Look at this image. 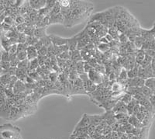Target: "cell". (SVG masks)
<instances>
[{
	"label": "cell",
	"mask_w": 155,
	"mask_h": 139,
	"mask_svg": "<svg viewBox=\"0 0 155 139\" xmlns=\"http://www.w3.org/2000/svg\"><path fill=\"white\" fill-rule=\"evenodd\" d=\"M145 84V80L141 78L136 77L134 79H128L126 81L125 85L126 88L128 86L131 87H138V88H142Z\"/></svg>",
	"instance_id": "4"
},
{
	"label": "cell",
	"mask_w": 155,
	"mask_h": 139,
	"mask_svg": "<svg viewBox=\"0 0 155 139\" xmlns=\"http://www.w3.org/2000/svg\"><path fill=\"white\" fill-rule=\"evenodd\" d=\"M70 55L71 61H72L74 63H77V62L83 61L79 50H75V51H70Z\"/></svg>",
	"instance_id": "17"
},
{
	"label": "cell",
	"mask_w": 155,
	"mask_h": 139,
	"mask_svg": "<svg viewBox=\"0 0 155 139\" xmlns=\"http://www.w3.org/2000/svg\"><path fill=\"white\" fill-rule=\"evenodd\" d=\"M47 59H48V57L47 56H39L38 55V57H37V61H38L40 67H42V66H44L45 65Z\"/></svg>",
	"instance_id": "41"
},
{
	"label": "cell",
	"mask_w": 155,
	"mask_h": 139,
	"mask_svg": "<svg viewBox=\"0 0 155 139\" xmlns=\"http://www.w3.org/2000/svg\"><path fill=\"white\" fill-rule=\"evenodd\" d=\"M151 68H152V70H153V78H155V57H153V58H152Z\"/></svg>",
	"instance_id": "55"
},
{
	"label": "cell",
	"mask_w": 155,
	"mask_h": 139,
	"mask_svg": "<svg viewBox=\"0 0 155 139\" xmlns=\"http://www.w3.org/2000/svg\"><path fill=\"white\" fill-rule=\"evenodd\" d=\"M57 1H54V0H49V1H46V6L45 7L48 8L50 11L53 9L54 6L56 4Z\"/></svg>",
	"instance_id": "45"
},
{
	"label": "cell",
	"mask_w": 155,
	"mask_h": 139,
	"mask_svg": "<svg viewBox=\"0 0 155 139\" xmlns=\"http://www.w3.org/2000/svg\"><path fill=\"white\" fill-rule=\"evenodd\" d=\"M93 8V4L92 2L70 0L68 7L61 9V13L64 16V26L67 28H71L81 23L90 16Z\"/></svg>",
	"instance_id": "1"
},
{
	"label": "cell",
	"mask_w": 155,
	"mask_h": 139,
	"mask_svg": "<svg viewBox=\"0 0 155 139\" xmlns=\"http://www.w3.org/2000/svg\"><path fill=\"white\" fill-rule=\"evenodd\" d=\"M151 62H152L151 57L148 56V55H145L144 59H143V62L141 63V65H140V66L144 69V68L147 67V66H149V65H151Z\"/></svg>",
	"instance_id": "32"
},
{
	"label": "cell",
	"mask_w": 155,
	"mask_h": 139,
	"mask_svg": "<svg viewBox=\"0 0 155 139\" xmlns=\"http://www.w3.org/2000/svg\"><path fill=\"white\" fill-rule=\"evenodd\" d=\"M88 76L90 81L92 82L96 86H99V85L102 84V82H103V79H104L103 78V75L100 74L99 72H96L94 69L88 72Z\"/></svg>",
	"instance_id": "3"
},
{
	"label": "cell",
	"mask_w": 155,
	"mask_h": 139,
	"mask_svg": "<svg viewBox=\"0 0 155 139\" xmlns=\"http://www.w3.org/2000/svg\"><path fill=\"white\" fill-rule=\"evenodd\" d=\"M28 66H29V61L25 60L23 62H19V65L17 66V69H22V70L27 71L28 72Z\"/></svg>",
	"instance_id": "33"
},
{
	"label": "cell",
	"mask_w": 155,
	"mask_h": 139,
	"mask_svg": "<svg viewBox=\"0 0 155 139\" xmlns=\"http://www.w3.org/2000/svg\"><path fill=\"white\" fill-rule=\"evenodd\" d=\"M68 47L69 51H74L77 50V46H78V41L76 39L75 36L73 37L68 38Z\"/></svg>",
	"instance_id": "19"
},
{
	"label": "cell",
	"mask_w": 155,
	"mask_h": 139,
	"mask_svg": "<svg viewBox=\"0 0 155 139\" xmlns=\"http://www.w3.org/2000/svg\"><path fill=\"white\" fill-rule=\"evenodd\" d=\"M141 93H142V94H143L145 97H147V98L148 99L150 98L152 95H153L152 90H150V88L147 87L146 86H143L141 88Z\"/></svg>",
	"instance_id": "27"
},
{
	"label": "cell",
	"mask_w": 155,
	"mask_h": 139,
	"mask_svg": "<svg viewBox=\"0 0 155 139\" xmlns=\"http://www.w3.org/2000/svg\"><path fill=\"white\" fill-rule=\"evenodd\" d=\"M39 56H47L48 55V48L45 46H43L41 49L37 51Z\"/></svg>",
	"instance_id": "42"
},
{
	"label": "cell",
	"mask_w": 155,
	"mask_h": 139,
	"mask_svg": "<svg viewBox=\"0 0 155 139\" xmlns=\"http://www.w3.org/2000/svg\"><path fill=\"white\" fill-rule=\"evenodd\" d=\"M56 23H61V24H64V16H62V14L61 13V12L60 13H58V14L50 16L49 25L56 24Z\"/></svg>",
	"instance_id": "13"
},
{
	"label": "cell",
	"mask_w": 155,
	"mask_h": 139,
	"mask_svg": "<svg viewBox=\"0 0 155 139\" xmlns=\"http://www.w3.org/2000/svg\"><path fill=\"white\" fill-rule=\"evenodd\" d=\"M50 39H51V42L53 44V45L58 46V47H60V46L66 45L68 44V38H64V37H59V36L54 35V34H51L49 35Z\"/></svg>",
	"instance_id": "5"
},
{
	"label": "cell",
	"mask_w": 155,
	"mask_h": 139,
	"mask_svg": "<svg viewBox=\"0 0 155 139\" xmlns=\"http://www.w3.org/2000/svg\"><path fill=\"white\" fill-rule=\"evenodd\" d=\"M48 79H50V81L52 83H55L58 81V73L55 72H51L48 76Z\"/></svg>",
	"instance_id": "37"
},
{
	"label": "cell",
	"mask_w": 155,
	"mask_h": 139,
	"mask_svg": "<svg viewBox=\"0 0 155 139\" xmlns=\"http://www.w3.org/2000/svg\"><path fill=\"white\" fill-rule=\"evenodd\" d=\"M1 59H2V62H9V54L7 51H4L2 54V56H1Z\"/></svg>",
	"instance_id": "47"
},
{
	"label": "cell",
	"mask_w": 155,
	"mask_h": 139,
	"mask_svg": "<svg viewBox=\"0 0 155 139\" xmlns=\"http://www.w3.org/2000/svg\"><path fill=\"white\" fill-rule=\"evenodd\" d=\"M13 90V93H14L15 95H18V94H20L23 92L26 91V85L23 82L20 81V80H18L16 83V84L14 85V86L12 88Z\"/></svg>",
	"instance_id": "9"
},
{
	"label": "cell",
	"mask_w": 155,
	"mask_h": 139,
	"mask_svg": "<svg viewBox=\"0 0 155 139\" xmlns=\"http://www.w3.org/2000/svg\"><path fill=\"white\" fill-rule=\"evenodd\" d=\"M106 37V40H107L108 42H109V44H110V43H111L112 41H114V39L113 38V37H112V36L110 35V34H106V37Z\"/></svg>",
	"instance_id": "56"
},
{
	"label": "cell",
	"mask_w": 155,
	"mask_h": 139,
	"mask_svg": "<svg viewBox=\"0 0 155 139\" xmlns=\"http://www.w3.org/2000/svg\"><path fill=\"white\" fill-rule=\"evenodd\" d=\"M61 12V6H60V4H59V2L57 1L56 4L54 6V8L50 11V13H49V16H54V15H56L58 14V13H60Z\"/></svg>",
	"instance_id": "30"
},
{
	"label": "cell",
	"mask_w": 155,
	"mask_h": 139,
	"mask_svg": "<svg viewBox=\"0 0 155 139\" xmlns=\"http://www.w3.org/2000/svg\"><path fill=\"white\" fill-rule=\"evenodd\" d=\"M0 67L2 68L3 71H7L10 68V63H9V62H2V61H1Z\"/></svg>",
	"instance_id": "43"
},
{
	"label": "cell",
	"mask_w": 155,
	"mask_h": 139,
	"mask_svg": "<svg viewBox=\"0 0 155 139\" xmlns=\"http://www.w3.org/2000/svg\"><path fill=\"white\" fill-rule=\"evenodd\" d=\"M10 79H11V76H9V75H8L7 73L3 72L2 76H0V82H1V83H2L5 87L6 86L9 85V82H10Z\"/></svg>",
	"instance_id": "25"
},
{
	"label": "cell",
	"mask_w": 155,
	"mask_h": 139,
	"mask_svg": "<svg viewBox=\"0 0 155 139\" xmlns=\"http://www.w3.org/2000/svg\"><path fill=\"white\" fill-rule=\"evenodd\" d=\"M92 69H92L86 62H85V65H84V71H85V73H87V74H88V72L91 70H92Z\"/></svg>",
	"instance_id": "51"
},
{
	"label": "cell",
	"mask_w": 155,
	"mask_h": 139,
	"mask_svg": "<svg viewBox=\"0 0 155 139\" xmlns=\"http://www.w3.org/2000/svg\"><path fill=\"white\" fill-rule=\"evenodd\" d=\"M2 26H3L4 29H5V30H8V31H9V30H11V27H12V26H9V25L6 24V23H2Z\"/></svg>",
	"instance_id": "58"
},
{
	"label": "cell",
	"mask_w": 155,
	"mask_h": 139,
	"mask_svg": "<svg viewBox=\"0 0 155 139\" xmlns=\"http://www.w3.org/2000/svg\"><path fill=\"white\" fill-rule=\"evenodd\" d=\"M139 66L140 65H137L135 67H134L133 69L127 71V76H128V79H134V78L137 77L138 68H139Z\"/></svg>",
	"instance_id": "23"
},
{
	"label": "cell",
	"mask_w": 155,
	"mask_h": 139,
	"mask_svg": "<svg viewBox=\"0 0 155 139\" xmlns=\"http://www.w3.org/2000/svg\"><path fill=\"white\" fill-rule=\"evenodd\" d=\"M80 53H81V58H82L83 62H87L88 60H89L90 58H92V55H91V53L90 51H86L85 49H82L80 51Z\"/></svg>",
	"instance_id": "28"
},
{
	"label": "cell",
	"mask_w": 155,
	"mask_h": 139,
	"mask_svg": "<svg viewBox=\"0 0 155 139\" xmlns=\"http://www.w3.org/2000/svg\"><path fill=\"white\" fill-rule=\"evenodd\" d=\"M27 60L31 61L36 59L38 57V54H37V51L35 49L34 46H30L27 48Z\"/></svg>",
	"instance_id": "12"
},
{
	"label": "cell",
	"mask_w": 155,
	"mask_h": 139,
	"mask_svg": "<svg viewBox=\"0 0 155 139\" xmlns=\"http://www.w3.org/2000/svg\"><path fill=\"white\" fill-rule=\"evenodd\" d=\"M38 41L39 39H37V37H35L34 36H33V37H27V41H26V43H25V44H27L28 47H30V46H34L36 44V43Z\"/></svg>",
	"instance_id": "31"
},
{
	"label": "cell",
	"mask_w": 155,
	"mask_h": 139,
	"mask_svg": "<svg viewBox=\"0 0 155 139\" xmlns=\"http://www.w3.org/2000/svg\"><path fill=\"white\" fill-rule=\"evenodd\" d=\"M40 67L39 65L38 61H37V58L34 59V60L29 61V66H28V74L30 72H35L38 68Z\"/></svg>",
	"instance_id": "20"
},
{
	"label": "cell",
	"mask_w": 155,
	"mask_h": 139,
	"mask_svg": "<svg viewBox=\"0 0 155 139\" xmlns=\"http://www.w3.org/2000/svg\"><path fill=\"white\" fill-rule=\"evenodd\" d=\"M58 58H60V59H62V60H71V55H70V51H64L58 57Z\"/></svg>",
	"instance_id": "34"
},
{
	"label": "cell",
	"mask_w": 155,
	"mask_h": 139,
	"mask_svg": "<svg viewBox=\"0 0 155 139\" xmlns=\"http://www.w3.org/2000/svg\"><path fill=\"white\" fill-rule=\"evenodd\" d=\"M27 48H28V46L26 44H17V52H16V54L27 51Z\"/></svg>",
	"instance_id": "39"
},
{
	"label": "cell",
	"mask_w": 155,
	"mask_h": 139,
	"mask_svg": "<svg viewBox=\"0 0 155 139\" xmlns=\"http://www.w3.org/2000/svg\"><path fill=\"white\" fill-rule=\"evenodd\" d=\"M91 125V123H90V119L89 117H88V114H83L82 117H81V120L78 125L76 126V129L78 128H85V127H88Z\"/></svg>",
	"instance_id": "10"
},
{
	"label": "cell",
	"mask_w": 155,
	"mask_h": 139,
	"mask_svg": "<svg viewBox=\"0 0 155 139\" xmlns=\"http://www.w3.org/2000/svg\"><path fill=\"white\" fill-rule=\"evenodd\" d=\"M34 36L39 40L48 36L46 34V27H37V28H35Z\"/></svg>",
	"instance_id": "16"
},
{
	"label": "cell",
	"mask_w": 155,
	"mask_h": 139,
	"mask_svg": "<svg viewBox=\"0 0 155 139\" xmlns=\"http://www.w3.org/2000/svg\"><path fill=\"white\" fill-rule=\"evenodd\" d=\"M18 128L11 124L0 126V139H14L19 137Z\"/></svg>",
	"instance_id": "2"
},
{
	"label": "cell",
	"mask_w": 155,
	"mask_h": 139,
	"mask_svg": "<svg viewBox=\"0 0 155 139\" xmlns=\"http://www.w3.org/2000/svg\"><path fill=\"white\" fill-rule=\"evenodd\" d=\"M34 30H35V28L34 26H27L24 34L27 35V37H33L34 34Z\"/></svg>",
	"instance_id": "35"
},
{
	"label": "cell",
	"mask_w": 155,
	"mask_h": 139,
	"mask_svg": "<svg viewBox=\"0 0 155 139\" xmlns=\"http://www.w3.org/2000/svg\"><path fill=\"white\" fill-rule=\"evenodd\" d=\"M6 100V97L5 94H0V107L3 105Z\"/></svg>",
	"instance_id": "53"
},
{
	"label": "cell",
	"mask_w": 155,
	"mask_h": 139,
	"mask_svg": "<svg viewBox=\"0 0 155 139\" xmlns=\"http://www.w3.org/2000/svg\"><path fill=\"white\" fill-rule=\"evenodd\" d=\"M144 52H145V55L151 57L152 58H153V57H155V50L154 49L145 50Z\"/></svg>",
	"instance_id": "48"
},
{
	"label": "cell",
	"mask_w": 155,
	"mask_h": 139,
	"mask_svg": "<svg viewBox=\"0 0 155 139\" xmlns=\"http://www.w3.org/2000/svg\"><path fill=\"white\" fill-rule=\"evenodd\" d=\"M138 101L137 100H135L134 98L132 99V100L127 105V114L129 116H131L133 114V110H134V108L137 104H138Z\"/></svg>",
	"instance_id": "21"
},
{
	"label": "cell",
	"mask_w": 155,
	"mask_h": 139,
	"mask_svg": "<svg viewBox=\"0 0 155 139\" xmlns=\"http://www.w3.org/2000/svg\"><path fill=\"white\" fill-rule=\"evenodd\" d=\"M112 110H113L115 114H127V105L120 100H119L115 104Z\"/></svg>",
	"instance_id": "7"
},
{
	"label": "cell",
	"mask_w": 155,
	"mask_h": 139,
	"mask_svg": "<svg viewBox=\"0 0 155 139\" xmlns=\"http://www.w3.org/2000/svg\"><path fill=\"white\" fill-rule=\"evenodd\" d=\"M83 86H84V90H85V92H87V93H91L95 92L97 89L96 85L94 84L90 80H88L85 83H83Z\"/></svg>",
	"instance_id": "15"
},
{
	"label": "cell",
	"mask_w": 155,
	"mask_h": 139,
	"mask_svg": "<svg viewBox=\"0 0 155 139\" xmlns=\"http://www.w3.org/2000/svg\"><path fill=\"white\" fill-rule=\"evenodd\" d=\"M15 23H16L17 25L24 23H25L24 17H23V16H18L15 19Z\"/></svg>",
	"instance_id": "49"
},
{
	"label": "cell",
	"mask_w": 155,
	"mask_h": 139,
	"mask_svg": "<svg viewBox=\"0 0 155 139\" xmlns=\"http://www.w3.org/2000/svg\"><path fill=\"white\" fill-rule=\"evenodd\" d=\"M128 123L130 125H132L133 127H134L135 128H139L143 124L134 115H131V116L129 117Z\"/></svg>",
	"instance_id": "18"
},
{
	"label": "cell",
	"mask_w": 155,
	"mask_h": 139,
	"mask_svg": "<svg viewBox=\"0 0 155 139\" xmlns=\"http://www.w3.org/2000/svg\"><path fill=\"white\" fill-rule=\"evenodd\" d=\"M27 24H26V23L17 25V26H16V31H17L19 34H23V33H24L25 30L27 28Z\"/></svg>",
	"instance_id": "40"
},
{
	"label": "cell",
	"mask_w": 155,
	"mask_h": 139,
	"mask_svg": "<svg viewBox=\"0 0 155 139\" xmlns=\"http://www.w3.org/2000/svg\"><path fill=\"white\" fill-rule=\"evenodd\" d=\"M4 23L12 26V25L15 23V20L12 19V17H11V16H6V17L4 19Z\"/></svg>",
	"instance_id": "46"
},
{
	"label": "cell",
	"mask_w": 155,
	"mask_h": 139,
	"mask_svg": "<svg viewBox=\"0 0 155 139\" xmlns=\"http://www.w3.org/2000/svg\"><path fill=\"white\" fill-rule=\"evenodd\" d=\"M88 117H89L91 125L93 126H99L103 121L102 115H88Z\"/></svg>",
	"instance_id": "11"
},
{
	"label": "cell",
	"mask_w": 155,
	"mask_h": 139,
	"mask_svg": "<svg viewBox=\"0 0 155 139\" xmlns=\"http://www.w3.org/2000/svg\"><path fill=\"white\" fill-rule=\"evenodd\" d=\"M16 52H17V44L11 45L9 51H8V53H9L10 55H16Z\"/></svg>",
	"instance_id": "44"
},
{
	"label": "cell",
	"mask_w": 155,
	"mask_h": 139,
	"mask_svg": "<svg viewBox=\"0 0 155 139\" xmlns=\"http://www.w3.org/2000/svg\"><path fill=\"white\" fill-rule=\"evenodd\" d=\"M145 55H145V52L143 50L140 49L136 51V54H135L136 64H137V65H140L141 63L143 62V59H144Z\"/></svg>",
	"instance_id": "14"
},
{
	"label": "cell",
	"mask_w": 155,
	"mask_h": 139,
	"mask_svg": "<svg viewBox=\"0 0 155 139\" xmlns=\"http://www.w3.org/2000/svg\"><path fill=\"white\" fill-rule=\"evenodd\" d=\"M78 76H79V79H81L83 83H85V82H87L88 80H89V79H88V76L87 73H83V74L79 75Z\"/></svg>",
	"instance_id": "50"
},
{
	"label": "cell",
	"mask_w": 155,
	"mask_h": 139,
	"mask_svg": "<svg viewBox=\"0 0 155 139\" xmlns=\"http://www.w3.org/2000/svg\"><path fill=\"white\" fill-rule=\"evenodd\" d=\"M144 86L150 88L153 92V95H155V78H150V79H146Z\"/></svg>",
	"instance_id": "22"
},
{
	"label": "cell",
	"mask_w": 155,
	"mask_h": 139,
	"mask_svg": "<svg viewBox=\"0 0 155 139\" xmlns=\"http://www.w3.org/2000/svg\"><path fill=\"white\" fill-rule=\"evenodd\" d=\"M5 86L0 82V94H5Z\"/></svg>",
	"instance_id": "57"
},
{
	"label": "cell",
	"mask_w": 155,
	"mask_h": 139,
	"mask_svg": "<svg viewBox=\"0 0 155 139\" xmlns=\"http://www.w3.org/2000/svg\"><path fill=\"white\" fill-rule=\"evenodd\" d=\"M11 107H12L5 101V103L0 107V117L5 118V119H9Z\"/></svg>",
	"instance_id": "8"
},
{
	"label": "cell",
	"mask_w": 155,
	"mask_h": 139,
	"mask_svg": "<svg viewBox=\"0 0 155 139\" xmlns=\"http://www.w3.org/2000/svg\"><path fill=\"white\" fill-rule=\"evenodd\" d=\"M29 5L32 9L39 11L46 6V1L44 0H36V1H29Z\"/></svg>",
	"instance_id": "6"
},
{
	"label": "cell",
	"mask_w": 155,
	"mask_h": 139,
	"mask_svg": "<svg viewBox=\"0 0 155 139\" xmlns=\"http://www.w3.org/2000/svg\"><path fill=\"white\" fill-rule=\"evenodd\" d=\"M97 48H98V51L102 54H105L110 50L109 44H102V43H99V44L97 45Z\"/></svg>",
	"instance_id": "24"
},
{
	"label": "cell",
	"mask_w": 155,
	"mask_h": 139,
	"mask_svg": "<svg viewBox=\"0 0 155 139\" xmlns=\"http://www.w3.org/2000/svg\"><path fill=\"white\" fill-rule=\"evenodd\" d=\"M43 46H44V45H43V44H42V42H41V40H39V41H37V43H36V44L34 46V48H35V49L37 50V51H38L39 50H40L41 48H42Z\"/></svg>",
	"instance_id": "54"
},
{
	"label": "cell",
	"mask_w": 155,
	"mask_h": 139,
	"mask_svg": "<svg viewBox=\"0 0 155 139\" xmlns=\"http://www.w3.org/2000/svg\"><path fill=\"white\" fill-rule=\"evenodd\" d=\"M16 58H17V59L19 61V62H23V61L27 60V51L17 53V54H16Z\"/></svg>",
	"instance_id": "36"
},
{
	"label": "cell",
	"mask_w": 155,
	"mask_h": 139,
	"mask_svg": "<svg viewBox=\"0 0 155 139\" xmlns=\"http://www.w3.org/2000/svg\"><path fill=\"white\" fill-rule=\"evenodd\" d=\"M132 99H133L132 96L130 95V94H128V93H125L124 95L121 96V97H120V100L121 101V102L124 103H125L126 105H127L132 100Z\"/></svg>",
	"instance_id": "29"
},
{
	"label": "cell",
	"mask_w": 155,
	"mask_h": 139,
	"mask_svg": "<svg viewBox=\"0 0 155 139\" xmlns=\"http://www.w3.org/2000/svg\"><path fill=\"white\" fill-rule=\"evenodd\" d=\"M84 65H85V62H83V61H81V62H78L77 63H75V71L77 72L78 76L81 74H83V73H85V71H84Z\"/></svg>",
	"instance_id": "26"
},
{
	"label": "cell",
	"mask_w": 155,
	"mask_h": 139,
	"mask_svg": "<svg viewBox=\"0 0 155 139\" xmlns=\"http://www.w3.org/2000/svg\"><path fill=\"white\" fill-rule=\"evenodd\" d=\"M27 35L23 33V34H18V44H25L26 41H27Z\"/></svg>",
	"instance_id": "38"
},
{
	"label": "cell",
	"mask_w": 155,
	"mask_h": 139,
	"mask_svg": "<svg viewBox=\"0 0 155 139\" xmlns=\"http://www.w3.org/2000/svg\"><path fill=\"white\" fill-rule=\"evenodd\" d=\"M149 101H150V104H151L153 110L155 111V95H152L151 97L149 98Z\"/></svg>",
	"instance_id": "52"
}]
</instances>
